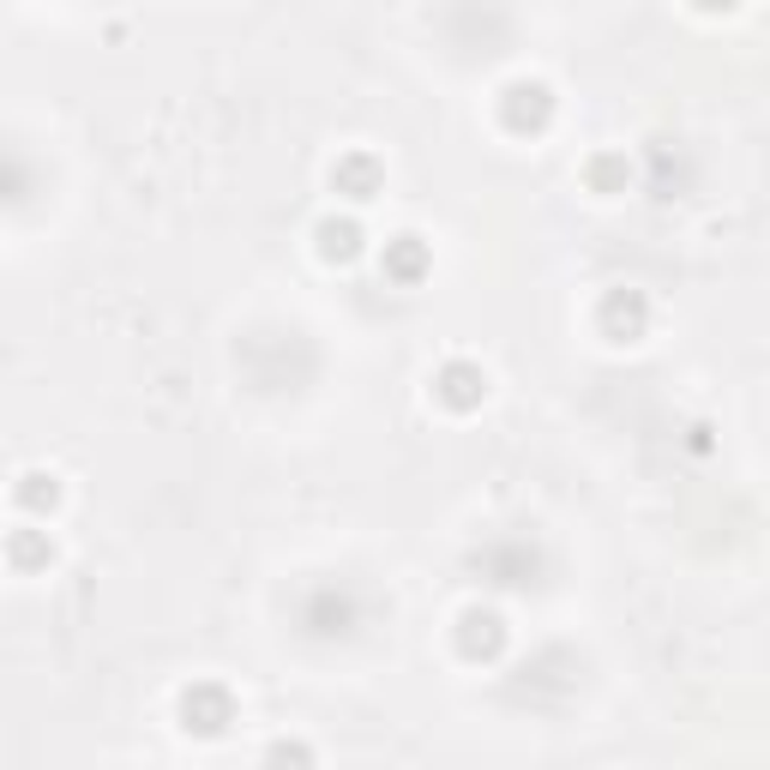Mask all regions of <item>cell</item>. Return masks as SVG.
Here are the masks:
<instances>
[{
    "mask_svg": "<svg viewBox=\"0 0 770 770\" xmlns=\"http://www.w3.org/2000/svg\"><path fill=\"white\" fill-rule=\"evenodd\" d=\"M181 717H187V729L217 734L223 722H229V692H223V686H193L181 698Z\"/></svg>",
    "mask_w": 770,
    "mask_h": 770,
    "instance_id": "cell-1",
    "label": "cell"
},
{
    "mask_svg": "<svg viewBox=\"0 0 770 770\" xmlns=\"http://www.w3.org/2000/svg\"><path fill=\"white\" fill-rule=\"evenodd\" d=\"M482 392H488V379H482V367H470V362H452L440 374V397H445V404H457V409L482 404Z\"/></svg>",
    "mask_w": 770,
    "mask_h": 770,
    "instance_id": "cell-2",
    "label": "cell"
},
{
    "mask_svg": "<svg viewBox=\"0 0 770 770\" xmlns=\"http://www.w3.org/2000/svg\"><path fill=\"white\" fill-rule=\"evenodd\" d=\"M506 115H512V127H535V121H548V91H542V85H512Z\"/></svg>",
    "mask_w": 770,
    "mask_h": 770,
    "instance_id": "cell-3",
    "label": "cell"
},
{
    "mask_svg": "<svg viewBox=\"0 0 770 770\" xmlns=\"http://www.w3.org/2000/svg\"><path fill=\"white\" fill-rule=\"evenodd\" d=\"M500 614H464V651L470 656H494L500 651Z\"/></svg>",
    "mask_w": 770,
    "mask_h": 770,
    "instance_id": "cell-4",
    "label": "cell"
},
{
    "mask_svg": "<svg viewBox=\"0 0 770 770\" xmlns=\"http://www.w3.org/2000/svg\"><path fill=\"white\" fill-rule=\"evenodd\" d=\"M307 632H326V639H331V632H350V602L326 590L319 608H307Z\"/></svg>",
    "mask_w": 770,
    "mask_h": 770,
    "instance_id": "cell-5",
    "label": "cell"
},
{
    "mask_svg": "<svg viewBox=\"0 0 770 770\" xmlns=\"http://www.w3.org/2000/svg\"><path fill=\"white\" fill-rule=\"evenodd\" d=\"M331 181H338V193L367 199V193H374V181H379V169L367 157H350V163H338V175H331Z\"/></svg>",
    "mask_w": 770,
    "mask_h": 770,
    "instance_id": "cell-6",
    "label": "cell"
},
{
    "mask_svg": "<svg viewBox=\"0 0 770 770\" xmlns=\"http://www.w3.org/2000/svg\"><path fill=\"white\" fill-rule=\"evenodd\" d=\"M319 248H326V260H355L362 229L355 223H319Z\"/></svg>",
    "mask_w": 770,
    "mask_h": 770,
    "instance_id": "cell-7",
    "label": "cell"
},
{
    "mask_svg": "<svg viewBox=\"0 0 770 770\" xmlns=\"http://www.w3.org/2000/svg\"><path fill=\"white\" fill-rule=\"evenodd\" d=\"M386 272H392V277H404V283H409V277H421V241H416V236H404V241H397V248L386 253Z\"/></svg>",
    "mask_w": 770,
    "mask_h": 770,
    "instance_id": "cell-8",
    "label": "cell"
},
{
    "mask_svg": "<svg viewBox=\"0 0 770 770\" xmlns=\"http://www.w3.org/2000/svg\"><path fill=\"white\" fill-rule=\"evenodd\" d=\"M608 326L632 338V331L644 326V301H639V295H614V301H608Z\"/></svg>",
    "mask_w": 770,
    "mask_h": 770,
    "instance_id": "cell-9",
    "label": "cell"
},
{
    "mask_svg": "<svg viewBox=\"0 0 770 770\" xmlns=\"http://www.w3.org/2000/svg\"><path fill=\"white\" fill-rule=\"evenodd\" d=\"M18 500H25L30 512L54 506V476H25V482H18Z\"/></svg>",
    "mask_w": 770,
    "mask_h": 770,
    "instance_id": "cell-10",
    "label": "cell"
},
{
    "mask_svg": "<svg viewBox=\"0 0 770 770\" xmlns=\"http://www.w3.org/2000/svg\"><path fill=\"white\" fill-rule=\"evenodd\" d=\"M13 560H18V566L49 560V542H42V535H18V542H13Z\"/></svg>",
    "mask_w": 770,
    "mask_h": 770,
    "instance_id": "cell-11",
    "label": "cell"
}]
</instances>
